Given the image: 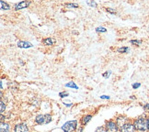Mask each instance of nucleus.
<instances>
[{"label": "nucleus", "mask_w": 149, "mask_h": 132, "mask_svg": "<svg viewBox=\"0 0 149 132\" xmlns=\"http://www.w3.org/2000/svg\"><path fill=\"white\" fill-rule=\"evenodd\" d=\"M134 126L136 130H138L139 132H147L149 130L148 129V122L147 119L144 117H139L134 120Z\"/></svg>", "instance_id": "obj_1"}, {"label": "nucleus", "mask_w": 149, "mask_h": 132, "mask_svg": "<svg viewBox=\"0 0 149 132\" xmlns=\"http://www.w3.org/2000/svg\"><path fill=\"white\" fill-rule=\"evenodd\" d=\"M77 127V120H71V121H67L64 124L62 127V129L65 132H72Z\"/></svg>", "instance_id": "obj_2"}, {"label": "nucleus", "mask_w": 149, "mask_h": 132, "mask_svg": "<svg viewBox=\"0 0 149 132\" xmlns=\"http://www.w3.org/2000/svg\"><path fill=\"white\" fill-rule=\"evenodd\" d=\"M52 121V117L50 115L46 114V115H39V116L36 117L35 118V122L39 125L42 124H48Z\"/></svg>", "instance_id": "obj_3"}, {"label": "nucleus", "mask_w": 149, "mask_h": 132, "mask_svg": "<svg viewBox=\"0 0 149 132\" xmlns=\"http://www.w3.org/2000/svg\"><path fill=\"white\" fill-rule=\"evenodd\" d=\"M106 129H107V132H118L119 127L116 122L111 120V121H108L106 123Z\"/></svg>", "instance_id": "obj_4"}, {"label": "nucleus", "mask_w": 149, "mask_h": 132, "mask_svg": "<svg viewBox=\"0 0 149 132\" xmlns=\"http://www.w3.org/2000/svg\"><path fill=\"white\" fill-rule=\"evenodd\" d=\"M120 132H136V129L133 124L127 123V124H125L123 128H121V131Z\"/></svg>", "instance_id": "obj_5"}, {"label": "nucleus", "mask_w": 149, "mask_h": 132, "mask_svg": "<svg viewBox=\"0 0 149 132\" xmlns=\"http://www.w3.org/2000/svg\"><path fill=\"white\" fill-rule=\"evenodd\" d=\"M14 131L15 132H29V128L25 124H18L15 126Z\"/></svg>", "instance_id": "obj_6"}, {"label": "nucleus", "mask_w": 149, "mask_h": 132, "mask_svg": "<svg viewBox=\"0 0 149 132\" xmlns=\"http://www.w3.org/2000/svg\"><path fill=\"white\" fill-rule=\"evenodd\" d=\"M31 4V1H21L18 4L15 5V9L16 10H19V9H23L26 8L27 7H29Z\"/></svg>", "instance_id": "obj_7"}, {"label": "nucleus", "mask_w": 149, "mask_h": 132, "mask_svg": "<svg viewBox=\"0 0 149 132\" xmlns=\"http://www.w3.org/2000/svg\"><path fill=\"white\" fill-rule=\"evenodd\" d=\"M116 123H117V125H118V127L123 128L125 124H127V123H129V122H128V119L126 118V117H118V118H117Z\"/></svg>", "instance_id": "obj_8"}, {"label": "nucleus", "mask_w": 149, "mask_h": 132, "mask_svg": "<svg viewBox=\"0 0 149 132\" xmlns=\"http://www.w3.org/2000/svg\"><path fill=\"white\" fill-rule=\"evenodd\" d=\"M10 131V126L8 123H1L0 126V132H9Z\"/></svg>", "instance_id": "obj_9"}, {"label": "nucleus", "mask_w": 149, "mask_h": 132, "mask_svg": "<svg viewBox=\"0 0 149 132\" xmlns=\"http://www.w3.org/2000/svg\"><path fill=\"white\" fill-rule=\"evenodd\" d=\"M18 47L19 48H23V49H26V48H31L32 47V45L31 43L30 42H27V41H19L18 42Z\"/></svg>", "instance_id": "obj_10"}, {"label": "nucleus", "mask_w": 149, "mask_h": 132, "mask_svg": "<svg viewBox=\"0 0 149 132\" xmlns=\"http://www.w3.org/2000/svg\"><path fill=\"white\" fill-rule=\"evenodd\" d=\"M91 118H92V116H91V115H87V116L83 117V118H82V120H81L82 125L85 126L86 124H88V123L90 121V120H91Z\"/></svg>", "instance_id": "obj_11"}, {"label": "nucleus", "mask_w": 149, "mask_h": 132, "mask_svg": "<svg viewBox=\"0 0 149 132\" xmlns=\"http://www.w3.org/2000/svg\"><path fill=\"white\" fill-rule=\"evenodd\" d=\"M0 6H1V8H2V9H5V10H8V9L10 8L9 5H8V3L4 2V1H1V2H0Z\"/></svg>", "instance_id": "obj_12"}, {"label": "nucleus", "mask_w": 149, "mask_h": 132, "mask_svg": "<svg viewBox=\"0 0 149 132\" xmlns=\"http://www.w3.org/2000/svg\"><path fill=\"white\" fill-rule=\"evenodd\" d=\"M43 43L45 45H53L54 44V41L51 38H47V39H45L44 41H43Z\"/></svg>", "instance_id": "obj_13"}, {"label": "nucleus", "mask_w": 149, "mask_h": 132, "mask_svg": "<svg viewBox=\"0 0 149 132\" xmlns=\"http://www.w3.org/2000/svg\"><path fill=\"white\" fill-rule=\"evenodd\" d=\"M65 86L66 87H71V88H74V89H77L78 87H77V85L74 84V82H71V83H68V84H65Z\"/></svg>", "instance_id": "obj_14"}, {"label": "nucleus", "mask_w": 149, "mask_h": 132, "mask_svg": "<svg viewBox=\"0 0 149 132\" xmlns=\"http://www.w3.org/2000/svg\"><path fill=\"white\" fill-rule=\"evenodd\" d=\"M129 48L127 47H123V48H119L118 49V53H128Z\"/></svg>", "instance_id": "obj_15"}, {"label": "nucleus", "mask_w": 149, "mask_h": 132, "mask_svg": "<svg viewBox=\"0 0 149 132\" xmlns=\"http://www.w3.org/2000/svg\"><path fill=\"white\" fill-rule=\"evenodd\" d=\"M95 132H107V129L104 127H99L95 130Z\"/></svg>", "instance_id": "obj_16"}, {"label": "nucleus", "mask_w": 149, "mask_h": 132, "mask_svg": "<svg viewBox=\"0 0 149 132\" xmlns=\"http://www.w3.org/2000/svg\"><path fill=\"white\" fill-rule=\"evenodd\" d=\"M0 106H1V107H0V112L3 113L5 111V109H6V105L4 104L3 101H1V103H0Z\"/></svg>", "instance_id": "obj_17"}, {"label": "nucleus", "mask_w": 149, "mask_h": 132, "mask_svg": "<svg viewBox=\"0 0 149 132\" xmlns=\"http://www.w3.org/2000/svg\"><path fill=\"white\" fill-rule=\"evenodd\" d=\"M96 30L98 31V32H106L107 30H106L105 28H97Z\"/></svg>", "instance_id": "obj_18"}, {"label": "nucleus", "mask_w": 149, "mask_h": 132, "mask_svg": "<svg viewBox=\"0 0 149 132\" xmlns=\"http://www.w3.org/2000/svg\"><path fill=\"white\" fill-rule=\"evenodd\" d=\"M66 7H70V8H77L78 5L77 4H66Z\"/></svg>", "instance_id": "obj_19"}, {"label": "nucleus", "mask_w": 149, "mask_h": 132, "mask_svg": "<svg viewBox=\"0 0 149 132\" xmlns=\"http://www.w3.org/2000/svg\"><path fill=\"white\" fill-rule=\"evenodd\" d=\"M131 43L132 44H137V45H139V44L142 43V41H131Z\"/></svg>", "instance_id": "obj_20"}, {"label": "nucleus", "mask_w": 149, "mask_h": 132, "mask_svg": "<svg viewBox=\"0 0 149 132\" xmlns=\"http://www.w3.org/2000/svg\"><path fill=\"white\" fill-rule=\"evenodd\" d=\"M59 95H60V97H62V98H63V97L68 96V93H65H65H60Z\"/></svg>", "instance_id": "obj_21"}, {"label": "nucleus", "mask_w": 149, "mask_h": 132, "mask_svg": "<svg viewBox=\"0 0 149 132\" xmlns=\"http://www.w3.org/2000/svg\"><path fill=\"white\" fill-rule=\"evenodd\" d=\"M88 4L89 6H91V7H97V3L95 2H90V1H88Z\"/></svg>", "instance_id": "obj_22"}, {"label": "nucleus", "mask_w": 149, "mask_h": 132, "mask_svg": "<svg viewBox=\"0 0 149 132\" xmlns=\"http://www.w3.org/2000/svg\"><path fill=\"white\" fill-rule=\"evenodd\" d=\"M107 11H108V12H110V13H112V14H115L116 13V11L111 9V8H107Z\"/></svg>", "instance_id": "obj_23"}, {"label": "nucleus", "mask_w": 149, "mask_h": 132, "mask_svg": "<svg viewBox=\"0 0 149 132\" xmlns=\"http://www.w3.org/2000/svg\"><path fill=\"white\" fill-rule=\"evenodd\" d=\"M140 85H141L140 84H133V88H134V89H136V88H138V87L140 86Z\"/></svg>", "instance_id": "obj_24"}, {"label": "nucleus", "mask_w": 149, "mask_h": 132, "mask_svg": "<svg viewBox=\"0 0 149 132\" xmlns=\"http://www.w3.org/2000/svg\"><path fill=\"white\" fill-rule=\"evenodd\" d=\"M100 98L101 99H109V98H110V96H108V95H101Z\"/></svg>", "instance_id": "obj_25"}, {"label": "nucleus", "mask_w": 149, "mask_h": 132, "mask_svg": "<svg viewBox=\"0 0 149 132\" xmlns=\"http://www.w3.org/2000/svg\"><path fill=\"white\" fill-rule=\"evenodd\" d=\"M110 73H111V72H109V73H105L104 74H103V76H104V77H108L109 75H110Z\"/></svg>", "instance_id": "obj_26"}, {"label": "nucleus", "mask_w": 149, "mask_h": 132, "mask_svg": "<svg viewBox=\"0 0 149 132\" xmlns=\"http://www.w3.org/2000/svg\"><path fill=\"white\" fill-rule=\"evenodd\" d=\"M144 108H145V109H147V110H149V103H148V104H146V105L144 106Z\"/></svg>", "instance_id": "obj_27"}, {"label": "nucleus", "mask_w": 149, "mask_h": 132, "mask_svg": "<svg viewBox=\"0 0 149 132\" xmlns=\"http://www.w3.org/2000/svg\"><path fill=\"white\" fill-rule=\"evenodd\" d=\"M4 116H3V115H1V123H3V121H4Z\"/></svg>", "instance_id": "obj_28"}, {"label": "nucleus", "mask_w": 149, "mask_h": 132, "mask_svg": "<svg viewBox=\"0 0 149 132\" xmlns=\"http://www.w3.org/2000/svg\"><path fill=\"white\" fill-rule=\"evenodd\" d=\"M82 129H83V128L81 127V128L79 129V130H77V132H81V131H82Z\"/></svg>", "instance_id": "obj_29"}, {"label": "nucleus", "mask_w": 149, "mask_h": 132, "mask_svg": "<svg viewBox=\"0 0 149 132\" xmlns=\"http://www.w3.org/2000/svg\"><path fill=\"white\" fill-rule=\"evenodd\" d=\"M147 122H148V129H149V117H148V118H147Z\"/></svg>", "instance_id": "obj_30"}]
</instances>
